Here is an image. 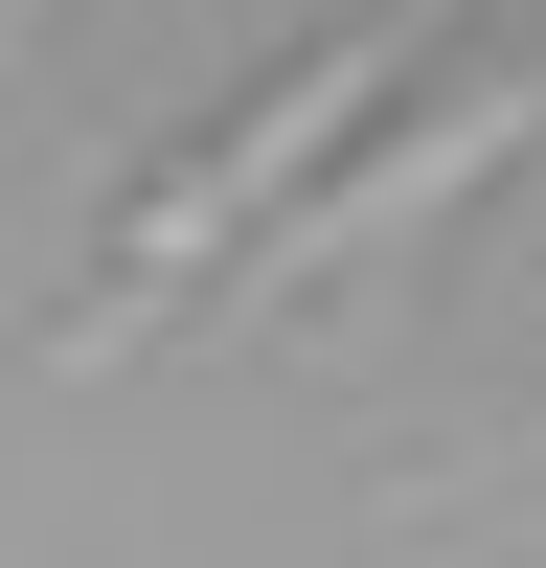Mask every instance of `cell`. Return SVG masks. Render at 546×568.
Instances as JSON below:
<instances>
[{
  "instance_id": "1",
  "label": "cell",
  "mask_w": 546,
  "mask_h": 568,
  "mask_svg": "<svg viewBox=\"0 0 546 568\" xmlns=\"http://www.w3.org/2000/svg\"><path fill=\"white\" fill-rule=\"evenodd\" d=\"M433 23H478V0H342V23H318L251 114H205V136L114 205V251H91V296L46 318V364H136L182 296H228V273H251V227H273V205H318V182L364 160V114L410 91V45H433Z\"/></svg>"
},
{
  "instance_id": "2",
  "label": "cell",
  "mask_w": 546,
  "mask_h": 568,
  "mask_svg": "<svg viewBox=\"0 0 546 568\" xmlns=\"http://www.w3.org/2000/svg\"><path fill=\"white\" fill-rule=\"evenodd\" d=\"M23 23H46V0H0V45H23Z\"/></svg>"
}]
</instances>
